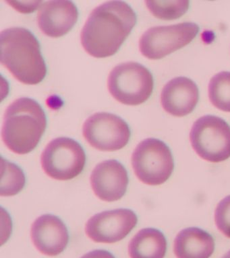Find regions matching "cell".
Returning <instances> with one entry per match:
<instances>
[{
  "instance_id": "cell-1",
  "label": "cell",
  "mask_w": 230,
  "mask_h": 258,
  "mask_svg": "<svg viewBox=\"0 0 230 258\" xmlns=\"http://www.w3.org/2000/svg\"><path fill=\"white\" fill-rule=\"evenodd\" d=\"M136 15L126 2L110 1L95 8L82 28L85 51L96 58L114 55L136 23Z\"/></svg>"
},
{
  "instance_id": "cell-2",
  "label": "cell",
  "mask_w": 230,
  "mask_h": 258,
  "mask_svg": "<svg viewBox=\"0 0 230 258\" xmlns=\"http://www.w3.org/2000/svg\"><path fill=\"white\" fill-rule=\"evenodd\" d=\"M1 63L20 82L27 85L41 83L47 74V67L39 41L30 30L12 27L0 34Z\"/></svg>"
},
{
  "instance_id": "cell-3",
  "label": "cell",
  "mask_w": 230,
  "mask_h": 258,
  "mask_svg": "<svg viewBox=\"0 0 230 258\" xmlns=\"http://www.w3.org/2000/svg\"><path fill=\"white\" fill-rule=\"evenodd\" d=\"M47 127L41 105L33 99L21 98L6 110L2 131L5 144L13 152L27 154L37 147Z\"/></svg>"
},
{
  "instance_id": "cell-4",
  "label": "cell",
  "mask_w": 230,
  "mask_h": 258,
  "mask_svg": "<svg viewBox=\"0 0 230 258\" xmlns=\"http://www.w3.org/2000/svg\"><path fill=\"white\" fill-rule=\"evenodd\" d=\"M108 85L110 94L119 102L137 106L150 98L154 80L148 69L139 62H127L113 69Z\"/></svg>"
},
{
  "instance_id": "cell-5",
  "label": "cell",
  "mask_w": 230,
  "mask_h": 258,
  "mask_svg": "<svg viewBox=\"0 0 230 258\" xmlns=\"http://www.w3.org/2000/svg\"><path fill=\"white\" fill-rule=\"evenodd\" d=\"M132 165L139 180L151 185L165 183L174 169L170 149L154 138L145 139L137 145L132 153Z\"/></svg>"
},
{
  "instance_id": "cell-6",
  "label": "cell",
  "mask_w": 230,
  "mask_h": 258,
  "mask_svg": "<svg viewBox=\"0 0 230 258\" xmlns=\"http://www.w3.org/2000/svg\"><path fill=\"white\" fill-rule=\"evenodd\" d=\"M190 139L194 150L206 161L221 162L230 157V126L219 117L206 115L198 119Z\"/></svg>"
},
{
  "instance_id": "cell-7",
  "label": "cell",
  "mask_w": 230,
  "mask_h": 258,
  "mask_svg": "<svg viewBox=\"0 0 230 258\" xmlns=\"http://www.w3.org/2000/svg\"><path fill=\"white\" fill-rule=\"evenodd\" d=\"M41 165L46 174L58 180H69L81 173L86 163L83 148L74 139L59 137L42 153Z\"/></svg>"
},
{
  "instance_id": "cell-8",
  "label": "cell",
  "mask_w": 230,
  "mask_h": 258,
  "mask_svg": "<svg viewBox=\"0 0 230 258\" xmlns=\"http://www.w3.org/2000/svg\"><path fill=\"white\" fill-rule=\"evenodd\" d=\"M200 30L194 22H183L149 28L139 40L143 56L152 60L161 59L191 43Z\"/></svg>"
},
{
  "instance_id": "cell-9",
  "label": "cell",
  "mask_w": 230,
  "mask_h": 258,
  "mask_svg": "<svg viewBox=\"0 0 230 258\" xmlns=\"http://www.w3.org/2000/svg\"><path fill=\"white\" fill-rule=\"evenodd\" d=\"M82 134L93 147L114 151L124 148L131 136L130 127L120 117L108 112H98L84 123Z\"/></svg>"
},
{
  "instance_id": "cell-10",
  "label": "cell",
  "mask_w": 230,
  "mask_h": 258,
  "mask_svg": "<svg viewBox=\"0 0 230 258\" xmlns=\"http://www.w3.org/2000/svg\"><path fill=\"white\" fill-rule=\"evenodd\" d=\"M137 223L138 218L131 210H112L90 218L86 223L85 231L88 237L97 243H116L124 239Z\"/></svg>"
},
{
  "instance_id": "cell-11",
  "label": "cell",
  "mask_w": 230,
  "mask_h": 258,
  "mask_svg": "<svg viewBox=\"0 0 230 258\" xmlns=\"http://www.w3.org/2000/svg\"><path fill=\"white\" fill-rule=\"evenodd\" d=\"M90 183L99 199L106 202L117 201L126 192L128 172L124 165L117 160L104 161L93 170Z\"/></svg>"
},
{
  "instance_id": "cell-12",
  "label": "cell",
  "mask_w": 230,
  "mask_h": 258,
  "mask_svg": "<svg viewBox=\"0 0 230 258\" xmlns=\"http://www.w3.org/2000/svg\"><path fill=\"white\" fill-rule=\"evenodd\" d=\"M34 245L41 253L56 256L64 251L69 241L67 227L60 218L43 215L37 218L31 227Z\"/></svg>"
},
{
  "instance_id": "cell-13",
  "label": "cell",
  "mask_w": 230,
  "mask_h": 258,
  "mask_svg": "<svg viewBox=\"0 0 230 258\" xmlns=\"http://www.w3.org/2000/svg\"><path fill=\"white\" fill-rule=\"evenodd\" d=\"M78 11L70 1H49L42 4L37 14L38 25L45 35L59 38L65 35L77 22Z\"/></svg>"
},
{
  "instance_id": "cell-14",
  "label": "cell",
  "mask_w": 230,
  "mask_h": 258,
  "mask_svg": "<svg viewBox=\"0 0 230 258\" xmlns=\"http://www.w3.org/2000/svg\"><path fill=\"white\" fill-rule=\"evenodd\" d=\"M199 100L197 84L186 77H177L163 87L161 102L167 113L177 117L191 114Z\"/></svg>"
},
{
  "instance_id": "cell-15",
  "label": "cell",
  "mask_w": 230,
  "mask_h": 258,
  "mask_svg": "<svg viewBox=\"0 0 230 258\" xmlns=\"http://www.w3.org/2000/svg\"><path fill=\"white\" fill-rule=\"evenodd\" d=\"M215 241L208 232L197 227L181 230L174 241L177 258H209L215 251Z\"/></svg>"
},
{
  "instance_id": "cell-16",
  "label": "cell",
  "mask_w": 230,
  "mask_h": 258,
  "mask_svg": "<svg viewBox=\"0 0 230 258\" xmlns=\"http://www.w3.org/2000/svg\"><path fill=\"white\" fill-rule=\"evenodd\" d=\"M167 243L162 232L154 228L141 229L129 244L130 258H164Z\"/></svg>"
},
{
  "instance_id": "cell-17",
  "label": "cell",
  "mask_w": 230,
  "mask_h": 258,
  "mask_svg": "<svg viewBox=\"0 0 230 258\" xmlns=\"http://www.w3.org/2000/svg\"><path fill=\"white\" fill-rule=\"evenodd\" d=\"M209 97L211 104L216 108L230 112V72H220L211 78Z\"/></svg>"
},
{
  "instance_id": "cell-18",
  "label": "cell",
  "mask_w": 230,
  "mask_h": 258,
  "mask_svg": "<svg viewBox=\"0 0 230 258\" xmlns=\"http://www.w3.org/2000/svg\"><path fill=\"white\" fill-rule=\"evenodd\" d=\"M3 179L1 196L10 197L17 195L25 185V176L23 170L15 163L3 159Z\"/></svg>"
},
{
  "instance_id": "cell-19",
  "label": "cell",
  "mask_w": 230,
  "mask_h": 258,
  "mask_svg": "<svg viewBox=\"0 0 230 258\" xmlns=\"http://www.w3.org/2000/svg\"><path fill=\"white\" fill-rule=\"evenodd\" d=\"M147 7L155 17L161 20L177 19L187 13L189 1H146Z\"/></svg>"
},
{
  "instance_id": "cell-20",
  "label": "cell",
  "mask_w": 230,
  "mask_h": 258,
  "mask_svg": "<svg viewBox=\"0 0 230 258\" xmlns=\"http://www.w3.org/2000/svg\"><path fill=\"white\" fill-rule=\"evenodd\" d=\"M215 221L217 229L230 238V195L224 198L218 204L215 213Z\"/></svg>"
},
{
  "instance_id": "cell-21",
  "label": "cell",
  "mask_w": 230,
  "mask_h": 258,
  "mask_svg": "<svg viewBox=\"0 0 230 258\" xmlns=\"http://www.w3.org/2000/svg\"><path fill=\"white\" fill-rule=\"evenodd\" d=\"M81 258H116L106 250L97 249L84 254Z\"/></svg>"
},
{
  "instance_id": "cell-22",
  "label": "cell",
  "mask_w": 230,
  "mask_h": 258,
  "mask_svg": "<svg viewBox=\"0 0 230 258\" xmlns=\"http://www.w3.org/2000/svg\"><path fill=\"white\" fill-rule=\"evenodd\" d=\"M222 258H230V250L227 252V253L225 254V255L223 256Z\"/></svg>"
}]
</instances>
